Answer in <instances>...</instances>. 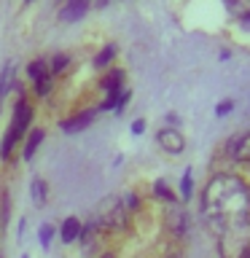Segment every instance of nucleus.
<instances>
[{
	"instance_id": "nucleus-27",
	"label": "nucleus",
	"mask_w": 250,
	"mask_h": 258,
	"mask_svg": "<svg viewBox=\"0 0 250 258\" xmlns=\"http://www.w3.org/2000/svg\"><path fill=\"white\" fill-rule=\"evenodd\" d=\"M237 258H250V247H247V250H242V253H239Z\"/></svg>"
},
{
	"instance_id": "nucleus-29",
	"label": "nucleus",
	"mask_w": 250,
	"mask_h": 258,
	"mask_svg": "<svg viewBox=\"0 0 250 258\" xmlns=\"http://www.w3.org/2000/svg\"><path fill=\"white\" fill-rule=\"evenodd\" d=\"M167 258H183V255H177V253H169Z\"/></svg>"
},
{
	"instance_id": "nucleus-21",
	"label": "nucleus",
	"mask_w": 250,
	"mask_h": 258,
	"mask_svg": "<svg viewBox=\"0 0 250 258\" xmlns=\"http://www.w3.org/2000/svg\"><path fill=\"white\" fill-rule=\"evenodd\" d=\"M48 92H51V76H43V78H38V81H35V94L46 97Z\"/></svg>"
},
{
	"instance_id": "nucleus-8",
	"label": "nucleus",
	"mask_w": 250,
	"mask_h": 258,
	"mask_svg": "<svg viewBox=\"0 0 250 258\" xmlns=\"http://www.w3.org/2000/svg\"><path fill=\"white\" fill-rule=\"evenodd\" d=\"M89 3H92V0H68L65 8L59 11V19L62 22H78L81 16L89 11Z\"/></svg>"
},
{
	"instance_id": "nucleus-32",
	"label": "nucleus",
	"mask_w": 250,
	"mask_h": 258,
	"mask_svg": "<svg viewBox=\"0 0 250 258\" xmlns=\"http://www.w3.org/2000/svg\"><path fill=\"white\" fill-rule=\"evenodd\" d=\"M22 258H27V255H22Z\"/></svg>"
},
{
	"instance_id": "nucleus-4",
	"label": "nucleus",
	"mask_w": 250,
	"mask_h": 258,
	"mask_svg": "<svg viewBox=\"0 0 250 258\" xmlns=\"http://www.w3.org/2000/svg\"><path fill=\"white\" fill-rule=\"evenodd\" d=\"M156 143L161 145V151H167V153H183L185 148V140H183V135L177 132V129L172 126H164V129H159L156 132Z\"/></svg>"
},
{
	"instance_id": "nucleus-31",
	"label": "nucleus",
	"mask_w": 250,
	"mask_h": 258,
	"mask_svg": "<svg viewBox=\"0 0 250 258\" xmlns=\"http://www.w3.org/2000/svg\"><path fill=\"white\" fill-rule=\"evenodd\" d=\"M27 3H32V0H27Z\"/></svg>"
},
{
	"instance_id": "nucleus-18",
	"label": "nucleus",
	"mask_w": 250,
	"mask_h": 258,
	"mask_svg": "<svg viewBox=\"0 0 250 258\" xmlns=\"http://www.w3.org/2000/svg\"><path fill=\"white\" fill-rule=\"evenodd\" d=\"M223 3L231 14H239V16L250 11V0H223Z\"/></svg>"
},
{
	"instance_id": "nucleus-25",
	"label": "nucleus",
	"mask_w": 250,
	"mask_h": 258,
	"mask_svg": "<svg viewBox=\"0 0 250 258\" xmlns=\"http://www.w3.org/2000/svg\"><path fill=\"white\" fill-rule=\"evenodd\" d=\"M239 24H242V27H247V30H250V11L239 16Z\"/></svg>"
},
{
	"instance_id": "nucleus-3",
	"label": "nucleus",
	"mask_w": 250,
	"mask_h": 258,
	"mask_svg": "<svg viewBox=\"0 0 250 258\" xmlns=\"http://www.w3.org/2000/svg\"><path fill=\"white\" fill-rule=\"evenodd\" d=\"M30 121H32V105L24 100V97H19L14 105V118H11V124H8V137H11L14 143H19L24 135H27V126H30Z\"/></svg>"
},
{
	"instance_id": "nucleus-12",
	"label": "nucleus",
	"mask_w": 250,
	"mask_h": 258,
	"mask_svg": "<svg viewBox=\"0 0 250 258\" xmlns=\"http://www.w3.org/2000/svg\"><path fill=\"white\" fill-rule=\"evenodd\" d=\"M153 197L164 199V202H169V205H177V194L169 188L164 180H156V183H153Z\"/></svg>"
},
{
	"instance_id": "nucleus-22",
	"label": "nucleus",
	"mask_w": 250,
	"mask_h": 258,
	"mask_svg": "<svg viewBox=\"0 0 250 258\" xmlns=\"http://www.w3.org/2000/svg\"><path fill=\"white\" fill-rule=\"evenodd\" d=\"M132 100V92H127V89H121V94H118V100H116V105H113V110L116 113H124V108H127V102Z\"/></svg>"
},
{
	"instance_id": "nucleus-23",
	"label": "nucleus",
	"mask_w": 250,
	"mask_h": 258,
	"mask_svg": "<svg viewBox=\"0 0 250 258\" xmlns=\"http://www.w3.org/2000/svg\"><path fill=\"white\" fill-rule=\"evenodd\" d=\"M234 108V102L231 100H223V102H218V108H215V116H226V113H231Z\"/></svg>"
},
{
	"instance_id": "nucleus-15",
	"label": "nucleus",
	"mask_w": 250,
	"mask_h": 258,
	"mask_svg": "<svg viewBox=\"0 0 250 258\" xmlns=\"http://www.w3.org/2000/svg\"><path fill=\"white\" fill-rule=\"evenodd\" d=\"M11 86H14V68L8 64V68L3 70V76H0V105H3V97L8 94Z\"/></svg>"
},
{
	"instance_id": "nucleus-13",
	"label": "nucleus",
	"mask_w": 250,
	"mask_h": 258,
	"mask_svg": "<svg viewBox=\"0 0 250 258\" xmlns=\"http://www.w3.org/2000/svg\"><path fill=\"white\" fill-rule=\"evenodd\" d=\"M116 54H118V48L113 46V43H108L100 54L94 56V68H108V64H110L113 59H116Z\"/></svg>"
},
{
	"instance_id": "nucleus-1",
	"label": "nucleus",
	"mask_w": 250,
	"mask_h": 258,
	"mask_svg": "<svg viewBox=\"0 0 250 258\" xmlns=\"http://www.w3.org/2000/svg\"><path fill=\"white\" fill-rule=\"evenodd\" d=\"M202 213L215 229H237L250 218V185L234 175H215L202 191Z\"/></svg>"
},
{
	"instance_id": "nucleus-14",
	"label": "nucleus",
	"mask_w": 250,
	"mask_h": 258,
	"mask_svg": "<svg viewBox=\"0 0 250 258\" xmlns=\"http://www.w3.org/2000/svg\"><path fill=\"white\" fill-rule=\"evenodd\" d=\"M27 76H30L32 81H38V78L48 76V64H46L43 59H35V62H30V64H27Z\"/></svg>"
},
{
	"instance_id": "nucleus-19",
	"label": "nucleus",
	"mask_w": 250,
	"mask_h": 258,
	"mask_svg": "<svg viewBox=\"0 0 250 258\" xmlns=\"http://www.w3.org/2000/svg\"><path fill=\"white\" fill-rule=\"evenodd\" d=\"M38 239H40V245H43L48 250V245H51V239H54V226L51 223H43L38 229Z\"/></svg>"
},
{
	"instance_id": "nucleus-17",
	"label": "nucleus",
	"mask_w": 250,
	"mask_h": 258,
	"mask_svg": "<svg viewBox=\"0 0 250 258\" xmlns=\"http://www.w3.org/2000/svg\"><path fill=\"white\" fill-rule=\"evenodd\" d=\"M124 86V73L121 70H113L110 76H105V81H102V89L108 92V89H121Z\"/></svg>"
},
{
	"instance_id": "nucleus-6",
	"label": "nucleus",
	"mask_w": 250,
	"mask_h": 258,
	"mask_svg": "<svg viewBox=\"0 0 250 258\" xmlns=\"http://www.w3.org/2000/svg\"><path fill=\"white\" fill-rule=\"evenodd\" d=\"M167 229H169V234L172 237H183L185 234V229H189V215L183 213L180 207H172V210H167Z\"/></svg>"
},
{
	"instance_id": "nucleus-24",
	"label": "nucleus",
	"mask_w": 250,
	"mask_h": 258,
	"mask_svg": "<svg viewBox=\"0 0 250 258\" xmlns=\"http://www.w3.org/2000/svg\"><path fill=\"white\" fill-rule=\"evenodd\" d=\"M143 129H145V121H143V118H137L135 124H132V132H135V135H143Z\"/></svg>"
},
{
	"instance_id": "nucleus-5",
	"label": "nucleus",
	"mask_w": 250,
	"mask_h": 258,
	"mask_svg": "<svg viewBox=\"0 0 250 258\" xmlns=\"http://www.w3.org/2000/svg\"><path fill=\"white\" fill-rule=\"evenodd\" d=\"M226 156L234 161H250V132H239L226 143Z\"/></svg>"
},
{
	"instance_id": "nucleus-11",
	"label": "nucleus",
	"mask_w": 250,
	"mask_h": 258,
	"mask_svg": "<svg viewBox=\"0 0 250 258\" xmlns=\"http://www.w3.org/2000/svg\"><path fill=\"white\" fill-rule=\"evenodd\" d=\"M30 191H32V202H35L38 207H43L46 199H48V185H46V180L35 177V180H32V185H30Z\"/></svg>"
},
{
	"instance_id": "nucleus-28",
	"label": "nucleus",
	"mask_w": 250,
	"mask_h": 258,
	"mask_svg": "<svg viewBox=\"0 0 250 258\" xmlns=\"http://www.w3.org/2000/svg\"><path fill=\"white\" fill-rule=\"evenodd\" d=\"M110 3V0H97V6H108Z\"/></svg>"
},
{
	"instance_id": "nucleus-16",
	"label": "nucleus",
	"mask_w": 250,
	"mask_h": 258,
	"mask_svg": "<svg viewBox=\"0 0 250 258\" xmlns=\"http://www.w3.org/2000/svg\"><path fill=\"white\" fill-rule=\"evenodd\" d=\"M191 197H194V175H191V169H185V175L180 180V199L189 202Z\"/></svg>"
},
{
	"instance_id": "nucleus-30",
	"label": "nucleus",
	"mask_w": 250,
	"mask_h": 258,
	"mask_svg": "<svg viewBox=\"0 0 250 258\" xmlns=\"http://www.w3.org/2000/svg\"><path fill=\"white\" fill-rule=\"evenodd\" d=\"M100 258H113V255H110V253H105V255H100Z\"/></svg>"
},
{
	"instance_id": "nucleus-2",
	"label": "nucleus",
	"mask_w": 250,
	"mask_h": 258,
	"mask_svg": "<svg viewBox=\"0 0 250 258\" xmlns=\"http://www.w3.org/2000/svg\"><path fill=\"white\" fill-rule=\"evenodd\" d=\"M129 221V210L124 207L121 197H108L100 202V207L94 210L92 215V223L97 229H105V231H116V229H124Z\"/></svg>"
},
{
	"instance_id": "nucleus-9",
	"label": "nucleus",
	"mask_w": 250,
	"mask_h": 258,
	"mask_svg": "<svg viewBox=\"0 0 250 258\" xmlns=\"http://www.w3.org/2000/svg\"><path fill=\"white\" fill-rule=\"evenodd\" d=\"M40 143H43V129H30L27 140H24V148H22V156L24 159H32Z\"/></svg>"
},
{
	"instance_id": "nucleus-7",
	"label": "nucleus",
	"mask_w": 250,
	"mask_h": 258,
	"mask_svg": "<svg viewBox=\"0 0 250 258\" xmlns=\"http://www.w3.org/2000/svg\"><path fill=\"white\" fill-rule=\"evenodd\" d=\"M92 121H94V110H84V113H78V116H73V118H65L62 121V132H68V135L84 132Z\"/></svg>"
},
{
	"instance_id": "nucleus-26",
	"label": "nucleus",
	"mask_w": 250,
	"mask_h": 258,
	"mask_svg": "<svg viewBox=\"0 0 250 258\" xmlns=\"http://www.w3.org/2000/svg\"><path fill=\"white\" fill-rule=\"evenodd\" d=\"M167 121H169V124H180V118H177L175 113H169V116H167Z\"/></svg>"
},
{
	"instance_id": "nucleus-20",
	"label": "nucleus",
	"mask_w": 250,
	"mask_h": 258,
	"mask_svg": "<svg viewBox=\"0 0 250 258\" xmlns=\"http://www.w3.org/2000/svg\"><path fill=\"white\" fill-rule=\"evenodd\" d=\"M48 64H51V68H48L51 73H62V70L70 64V59H68V54H56V56H54V59L48 62Z\"/></svg>"
},
{
	"instance_id": "nucleus-10",
	"label": "nucleus",
	"mask_w": 250,
	"mask_h": 258,
	"mask_svg": "<svg viewBox=\"0 0 250 258\" xmlns=\"http://www.w3.org/2000/svg\"><path fill=\"white\" fill-rule=\"evenodd\" d=\"M78 231H81V221L78 218H68V221L62 223V229H59V237H62V242H78Z\"/></svg>"
}]
</instances>
